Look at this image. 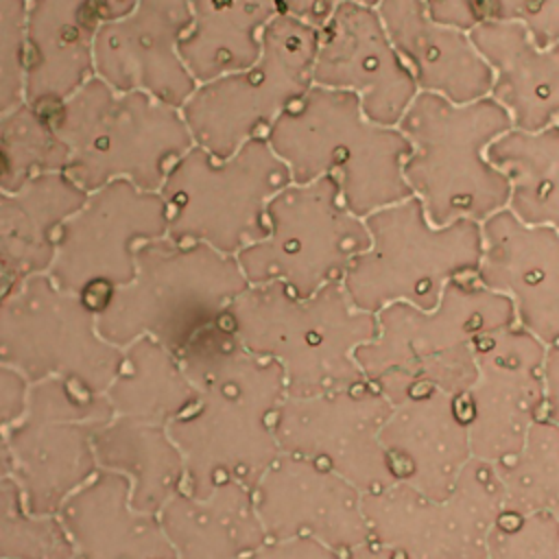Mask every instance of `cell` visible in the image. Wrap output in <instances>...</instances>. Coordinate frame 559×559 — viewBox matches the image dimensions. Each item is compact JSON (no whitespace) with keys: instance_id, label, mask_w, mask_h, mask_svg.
Listing matches in <instances>:
<instances>
[{"instance_id":"6da1fadb","label":"cell","mask_w":559,"mask_h":559,"mask_svg":"<svg viewBox=\"0 0 559 559\" xmlns=\"http://www.w3.org/2000/svg\"><path fill=\"white\" fill-rule=\"evenodd\" d=\"M194 400L166 432L183 456L194 498L238 483L253 489L282 454L273 419L286 397L282 367L249 352L221 319L179 354Z\"/></svg>"},{"instance_id":"7a4b0ae2","label":"cell","mask_w":559,"mask_h":559,"mask_svg":"<svg viewBox=\"0 0 559 559\" xmlns=\"http://www.w3.org/2000/svg\"><path fill=\"white\" fill-rule=\"evenodd\" d=\"M376 317L378 334L356 349V362L391 404L426 389L461 397L476 378V345L515 323L509 299L476 275L450 282L432 310L391 304Z\"/></svg>"},{"instance_id":"3957f363","label":"cell","mask_w":559,"mask_h":559,"mask_svg":"<svg viewBox=\"0 0 559 559\" xmlns=\"http://www.w3.org/2000/svg\"><path fill=\"white\" fill-rule=\"evenodd\" d=\"M223 321L249 352L282 367L286 395L293 397L362 384L356 349L378 334V317L358 310L343 282L310 297H297L280 282L247 286Z\"/></svg>"},{"instance_id":"277c9868","label":"cell","mask_w":559,"mask_h":559,"mask_svg":"<svg viewBox=\"0 0 559 559\" xmlns=\"http://www.w3.org/2000/svg\"><path fill=\"white\" fill-rule=\"evenodd\" d=\"M293 183L332 177L360 218L413 197L404 179L408 140L365 116L352 92L312 85L264 133Z\"/></svg>"},{"instance_id":"5b68a950","label":"cell","mask_w":559,"mask_h":559,"mask_svg":"<svg viewBox=\"0 0 559 559\" xmlns=\"http://www.w3.org/2000/svg\"><path fill=\"white\" fill-rule=\"evenodd\" d=\"M397 129L408 140L406 186L432 223H485L507 207L509 181L489 148L513 127L491 96L452 103L419 92Z\"/></svg>"},{"instance_id":"8992f818","label":"cell","mask_w":559,"mask_h":559,"mask_svg":"<svg viewBox=\"0 0 559 559\" xmlns=\"http://www.w3.org/2000/svg\"><path fill=\"white\" fill-rule=\"evenodd\" d=\"M135 264V277L96 312L100 336L120 349L151 336L179 356L249 286L236 255L205 242L164 236L142 245Z\"/></svg>"},{"instance_id":"52a82bcc","label":"cell","mask_w":559,"mask_h":559,"mask_svg":"<svg viewBox=\"0 0 559 559\" xmlns=\"http://www.w3.org/2000/svg\"><path fill=\"white\" fill-rule=\"evenodd\" d=\"M48 116L70 151L63 173L85 192L114 179L159 192L175 162L194 144L179 107L146 92H118L98 76Z\"/></svg>"},{"instance_id":"ba28073f","label":"cell","mask_w":559,"mask_h":559,"mask_svg":"<svg viewBox=\"0 0 559 559\" xmlns=\"http://www.w3.org/2000/svg\"><path fill=\"white\" fill-rule=\"evenodd\" d=\"M367 249L343 277L349 301L378 314L391 304L432 310L450 282L476 275L480 264V223L437 225L415 197L365 216Z\"/></svg>"},{"instance_id":"9c48e42d","label":"cell","mask_w":559,"mask_h":559,"mask_svg":"<svg viewBox=\"0 0 559 559\" xmlns=\"http://www.w3.org/2000/svg\"><path fill=\"white\" fill-rule=\"evenodd\" d=\"M288 183L290 170L264 135L247 140L227 157L192 144L159 188L168 216L166 236L238 255L266 236V207Z\"/></svg>"},{"instance_id":"30bf717a","label":"cell","mask_w":559,"mask_h":559,"mask_svg":"<svg viewBox=\"0 0 559 559\" xmlns=\"http://www.w3.org/2000/svg\"><path fill=\"white\" fill-rule=\"evenodd\" d=\"M319 28L282 13L264 31L260 57L225 76L199 83L181 107L192 142L218 157L236 153L314 85Z\"/></svg>"},{"instance_id":"8fae6325","label":"cell","mask_w":559,"mask_h":559,"mask_svg":"<svg viewBox=\"0 0 559 559\" xmlns=\"http://www.w3.org/2000/svg\"><path fill=\"white\" fill-rule=\"evenodd\" d=\"M367 245L365 218L347 207L332 177H319L280 190L266 207V236L236 260L249 286L280 282L297 297H310L343 282Z\"/></svg>"},{"instance_id":"7c38bea8","label":"cell","mask_w":559,"mask_h":559,"mask_svg":"<svg viewBox=\"0 0 559 559\" xmlns=\"http://www.w3.org/2000/svg\"><path fill=\"white\" fill-rule=\"evenodd\" d=\"M0 365L28 382L61 378L105 395L122 365V349L100 336L96 312L79 295L59 288L46 273H33L0 297Z\"/></svg>"},{"instance_id":"4fadbf2b","label":"cell","mask_w":559,"mask_h":559,"mask_svg":"<svg viewBox=\"0 0 559 559\" xmlns=\"http://www.w3.org/2000/svg\"><path fill=\"white\" fill-rule=\"evenodd\" d=\"M114 417L105 395L61 378L31 382L26 408L4 435L15 483L33 515H55L96 469L94 437Z\"/></svg>"},{"instance_id":"5bb4252c","label":"cell","mask_w":559,"mask_h":559,"mask_svg":"<svg viewBox=\"0 0 559 559\" xmlns=\"http://www.w3.org/2000/svg\"><path fill=\"white\" fill-rule=\"evenodd\" d=\"M166 234L162 194L114 179L87 192L81 207L61 223L46 275L98 312L116 288L135 277L138 249Z\"/></svg>"},{"instance_id":"9a60e30c","label":"cell","mask_w":559,"mask_h":559,"mask_svg":"<svg viewBox=\"0 0 559 559\" xmlns=\"http://www.w3.org/2000/svg\"><path fill=\"white\" fill-rule=\"evenodd\" d=\"M371 542L397 559H483L504 511L496 465L472 459L448 498H428L404 483L362 493Z\"/></svg>"},{"instance_id":"2e32d148","label":"cell","mask_w":559,"mask_h":559,"mask_svg":"<svg viewBox=\"0 0 559 559\" xmlns=\"http://www.w3.org/2000/svg\"><path fill=\"white\" fill-rule=\"evenodd\" d=\"M393 404L362 382L323 395H286L275 413L273 432L282 454L314 461L362 493L397 483L380 430Z\"/></svg>"},{"instance_id":"e0dca14e","label":"cell","mask_w":559,"mask_h":559,"mask_svg":"<svg viewBox=\"0 0 559 559\" xmlns=\"http://www.w3.org/2000/svg\"><path fill=\"white\" fill-rule=\"evenodd\" d=\"M546 345L518 323L476 345V378L461 395L474 459H513L544 417Z\"/></svg>"},{"instance_id":"ac0fdd59","label":"cell","mask_w":559,"mask_h":559,"mask_svg":"<svg viewBox=\"0 0 559 559\" xmlns=\"http://www.w3.org/2000/svg\"><path fill=\"white\" fill-rule=\"evenodd\" d=\"M251 496L266 539L312 537L341 555L371 539L362 491L314 461L280 454Z\"/></svg>"},{"instance_id":"d6986e66","label":"cell","mask_w":559,"mask_h":559,"mask_svg":"<svg viewBox=\"0 0 559 559\" xmlns=\"http://www.w3.org/2000/svg\"><path fill=\"white\" fill-rule=\"evenodd\" d=\"M314 85L352 92L365 116L397 127L419 94L376 7L343 2L319 28Z\"/></svg>"},{"instance_id":"ffe728a7","label":"cell","mask_w":559,"mask_h":559,"mask_svg":"<svg viewBox=\"0 0 559 559\" xmlns=\"http://www.w3.org/2000/svg\"><path fill=\"white\" fill-rule=\"evenodd\" d=\"M192 20L190 0H138L116 20H103L94 44V72L118 92H146L183 107L199 83L179 55Z\"/></svg>"},{"instance_id":"44dd1931","label":"cell","mask_w":559,"mask_h":559,"mask_svg":"<svg viewBox=\"0 0 559 559\" xmlns=\"http://www.w3.org/2000/svg\"><path fill=\"white\" fill-rule=\"evenodd\" d=\"M480 240L478 282L509 299L520 328L544 345L559 341V231L504 207L480 223Z\"/></svg>"},{"instance_id":"7402d4cb","label":"cell","mask_w":559,"mask_h":559,"mask_svg":"<svg viewBox=\"0 0 559 559\" xmlns=\"http://www.w3.org/2000/svg\"><path fill=\"white\" fill-rule=\"evenodd\" d=\"M397 483L441 500L474 459L461 397L426 389L393 404L380 430Z\"/></svg>"},{"instance_id":"603a6c76","label":"cell","mask_w":559,"mask_h":559,"mask_svg":"<svg viewBox=\"0 0 559 559\" xmlns=\"http://www.w3.org/2000/svg\"><path fill=\"white\" fill-rule=\"evenodd\" d=\"M376 9L419 92L452 103L489 96L493 74L467 28L437 20L426 0H380Z\"/></svg>"},{"instance_id":"cb8c5ba5","label":"cell","mask_w":559,"mask_h":559,"mask_svg":"<svg viewBox=\"0 0 559 559\" xmlns=\"http://www.w3.org/2000/svg\"><path fill=\"white\" fill-rule=\"evenodd\" d=\"M94 0H28L24 100L52 111L79 92L94 72L100 26Z\"/></svg>"},{"instance_id":"d4e9b609","label":"cell","mask_w":559,"mask_h":559,"mask_svg":"<svg viewBox=\"0 0 559 559\" xmlns=\"http://www.w3.org/2000/svg\"><path fill=\"white\" fill-rule=\"evenodd\" d=\"M68 559H175L157 513L133 509L129 480L98 469L59 509Z\"/></svg>"},{"instance_id":"484cf974","label":"cell","mask_w":559,"mask_h":559,"mask_svg":"<svg viewBox=\"0 0 559 559\" xmlns=\"http://www.w3.org/2000/svg\"><path fill=\"white\" fill-rule=\"evenodd\" d=\"M491 68L489 96L509 114L518 131L559 124V44L537 46L515 26L483 20L469 31Z\"/></svg>"},{"instance_id":"4316f807","label":"cell","mask_w":559,"mask_h":559,"mask_svg":"<svg viewBox=\"0 0 559 559\" xmlns=\"http://www.w3.org/2000/svg\"><path fill=\"white\" fill-rule=\"evenodd\" d=\"M157 515L175 559H240L266 539L251 489L238 483L223 485L207 498L179 491Z\"/></svg>"},{"instance_id":"83f0119b","label":"cell","mask_w":559,"mask_h":559,"mask_svg":"<svg viewBox=\"0 0 559 559\" xmlns=\"http://www.w3.org/2000/svg\"><path fill=\"white\" fill-rule=\"evenodd\" d=\"M190 26L179 55L197 83L251 66L266 26L282 15L280 0H190Z\"/></svg>"},{"instance_id":"f1b7e54d","label":"cell","mask_w":559,"mask_h":559,"mask_svg":"<svg viewBox=\"0 0 559 559\" xmlns=\"http://www.w3.org/2000/svg\"><path fill=\"white\" fill-rule=\"evenodd\" d=\"M87 192L63 170L33 179L15 194L0 192V262L20 271L22 277L46 273L61 223L81 207Z\"/></svg>"},{"instance_id":"f546056e","label":"cell","mask_w":559,"mask_h":559,"mask_svg":"<svg viewBox=\"0 0 559 559\" xmlns=\"http://www.w3.org/2000/svg\"><path fill=\"white\" fill-rule=\"evenodd\" d=\"M94 456L100 469L129 480L131 504L144 513H159L183 491V456L164 426L111 417L94 437Z\"/></svg>"},{"instance_id":"4dcf8cb0","label":"cell","mask_w":559,"mask_h":559,"mask_svg":"<svg viewBox=\"0 0 559 559\" xmlns=\"http://www.w3.org/2000/svg\"><path fill=\"white\" fill-rule=\"evenodd\" d=\"M114 417L168 426L194 400L179 356L151 336L122 347V365L105 391Z\"/></svg>"},{"instance_id":"1f68e13d","label":"cell","mask_w":559,"mask_h":559,"mask_svg":"<svg viewBox=\"0 0 559 559\" xmlns=\"http://www.w3.org/2000/svg\"><path fill=\"white\" fill-rule=\"evenodd\" d=\"M489 157L509 181L507 210L528 225L559 231V124L511 129L491 144Z\"/></svg>"},{"instance_id":"d6a6232c","label":"cell","mask_w":559,"mask_h":559,"mask_svg":"<svg viewBox=\"0 0 559 559\" xmlns=\"http://www.w3.org/2000/svg\"><path fill=\"white\" fill-rule=\"evenodd\" d=\"M68 155L46 111L24 100L0 114V192L15 194L46 173L66 170Z\"/></svg>"},{"instance_id":"836d02e7","label":"cell","mask_w":559,"mask_h":559,"mask_svg":"<svg viewBox=\"0 0 559 559\" xmlns=\"http://www.w3.org/2000/svg\"><path fill=\"white\" fill-rule=\"evenodd\" d=\"M504 491V509L544 513L559 522V426L546 417L528 430L524 448L493 463Z\"/></svg>"},{"instance_id":"e575fe53","label":"cell","mask_w":559,"mask_h":559,"mask_svg":"<svg viewBox=\"0 0 559 559\" xmlns=\"http://www.w3.org/2000/svg\"><path fill=\"white\" fill-rule=\"evenodd\" d=\"M68 533L52 515H33L15 478H0V559H68Z\"/></svg>"},{"instance_id":"d590c367","label":"cell","mask_w":559,"mask_h":559,"mask_svg":"<svg viewBox=\"0 0 559 559\" xmlns=\"http://www.w3.org/2000/svg\"><path fill=\"white\" fill-rule=\"evenodd\" d=\"M559 522L544 513L502 511L487 537L483 559H557Z\"/></svg>"},{"instance_id":"8d00e7d4","label":"cell","mask_w":559,"mask_h":559,"mask_svg":"<svg viewBox=\"0 0 559 559\" xmlns=\"http://www.w3.org/2000/svg\"><path fill=\"white\" fill-rule=\"evenodd\" d=\"M26 4L28 0H0V114L24 103Z\"/></svg>"},{"instance_id":"74e56055","label":"cell","mask_w":559,"mask_h":559,"mask_svg":"<svg viewBox=\"0 0 559 559\" xmlns=\"http://www.w3.org/2000/svg\"><path fill=\"white\" fill-rule=\"evenodd\" d=\"M483 20L515 24L537 46L559 44V0H478Z\"/></svg>"},{"instance_id":"f35d334b","label":"cell","mask_w":559,"mask_h":559,"mask_svg":"<svg viewBox=\"0 0 559 559\" xmlns=\"http://www.w3.org/2000/svg\"><path fill=\"white\" fill-rule=\"evenodd\" d=\"M240 559H343V555L312 537H295L264 539L260 546H255Z\"/></svg>"},{"instance_id":"ab89813d","label":"cell","mask_w":559,"mask_h":559,"mask_svg":"<svg viewBox=\"0 0 559 559\" xmlns=\"http://www.w3.org/2000/svg\"><path fill=\"white\" fill-rule=\"evenodd\" d=\"M31 382L11 367L0 365V424H13L26 408Z\"/></svg>"},{"instance_id":"60d3db41","label":"cell","mask_w":559,"mask_h":559,"mask_svg":"<svg viewBox=\"0 0 559 559\" xmlns=\"http://www.w3.org/2000/svg\"><path fill=\"white\" fill-rule=\"evenodd\" d=\"M430 13L448 24L472 31L483 22V11L478 0H426Z\"/></svg>"},{"instance_id":"b9f144b4","label":"cell","mask_w":559,"mask_h":559,"mask_svg":"<svg viewBox=\"0 0 559 559\" xmlns=\"http://www.w3.org/2000/svg\"><path fill=\"white\" fill-rule=\"evenodd\" d=\"M343 2L347 0H280L284 13L314 28H321Z\"/></svg>"},{"instance_id":"7bdbcfd3","label":"cell","mask_w":559,"mask_h":559,"mask_svg":"<svg viewBox=\"0 0 559 559\" xmlns=\"http://www.w3.org/2000/svg\"><path fill=\"white\" fill-rule=\"evenodd\" d=\"M544 389H546L544 417L555 426H559V341L546 345Z\"/></svg>"},{"instance_id":"ee69618b","label":"cell","mask_w":559,"mask_h":559,"mask_svg":"<svg viewBox=\"0 0 559 559\" xmlns=\"http://www.w3.org/2000/svg\"><path fill=\"white\" fill-rule=\"evenodd\" d=\"M343 559H397V557L389 548H384V546H380V544L369 539V542L347 550L343 555Z\"/></svg>"},{"instance_id":"f6af8a7d","label":"cell","mask_w":559,"mask_h":559,"mask_svg":"<svg viewBox=\"0 0 559 559\" xmlns=\"http://www.w3.org/2000/svg\"><path fill=\"white\" fill-rule=\"evenodd\" d=\"M94 2L100 13V20H116L127 15L138 0H94Z\"/></svg>"},{"instance_id":"bcb514c9","label":"cell","mask_w":559,"mask_h":559,"mask_svg":"<svg viewBox=\"0 0 559 559\" xmlns=\"http://www.w3.org/2000/svg\"><path fill=\"white\" fill-rule=\"evenodd\" d=\"M11 469H13V461H11V454H9L4 437H0V478L11 474Z\"/></svg>"},{"instance_id":"7dc6e473","label":"cell","mask_w":559,"mask_h":559,"mask_svg":"<svg viewBox=\"0 0 559 559\" xmlns=\"http://www.w3.org/2000/svg\"><path fill=\"white\" fill-rule=\"evenodd\" d=\"M347 2H356V4H365V7H378L380 0H347Z\"/></svg>"},{"instance_id":"c3c4849f","label":"cell","mask_w":559,"mask_h":559,"mask_svg":"<svg viewBox=\"0 0 559 559\" xmlns=\"http://www.w3.org/2000/svg\"><path fill=\"white\" fill-rule=\"evenodd\" d=\"M557 559H559V557H557Z\"/></svg>"}]
</instances>
